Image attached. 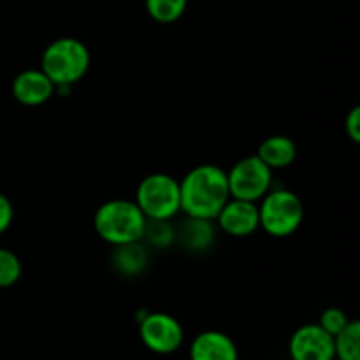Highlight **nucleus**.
Here are the masks:
<instances>
[{
	"instance_id": "obj_1",
	"label": "nucleus",
	"mask_w": 360,
	"mask_h": 360,
	"mask_svg": "<svg viewBox=\"0 0 360 360\" xmlns=\"http://www.w3.org/2000/svg\"><path fill=\"white\" fill-rule=\"evenodd\" d=\"M229 199L227 171L220 165H195L179 179V202L185 217L214 220Z\"/></svg>"
},
{
	"instance_id": "obj_2",
	"label": "nucleus",
	"mask_w": 360,
	"mask_h": 360,
	"mask_svg": "<svg viewBox=\"0 0 360 360\" xmlns=\"http://www.w3.org/2000/svg\"><path fill=\"white\" fill-rule=\"evenodd\" d=\"M146 217L130 199L102 202L94 214V229L98 238L112 248L127 243L143 241Z\"/></svg>"
},
{
	"instance_id": "obj_3",
	"label": "nucleus",
	"mask_w": 360,
	"mask_h": 360,
	"mask_svg": "<svg viewBox=\"0 0 360 360\" xmlns=\"http://www.w3.org/2000/svg\"><path fill=\"white\" fill-rule=\"evenodd\" d=\"M91 65V53L81 39L58 37L49 42L41 56V69L55 86H74Z\"/></svg>"
},
{
	"instance_id": "obj_4",
	"label": "nucleus",
	"mask_w": 360,
	"mask_h": 360,
	"mask_svg": "<svg viewBox=\"0 0 360 360\" xmlns=\"http://www.w3.org/2000/svg\"><path fill=\"white\" fill-rule=\"evenodd\" d=\"M260 229L271 238H290L304 221V204L288 188H273L259 200Z\"/></svg>"
},
{
	"instance_id": "obj_5",
	"label": "nucleus",
	"mask_w": 360,
	"mask_h": 360,
	"mask_svg": "<svg viewBox=\"0 0 360 360\" xmlns=\"http://www.w3.org/2000/svg\"><path fill=\"white\" fill-rule=\"evenodd\" d=\"M134 202L139 206L146 220H172L181 213L179 179L165 172L144 176L136 188Z\"/></svg>"
},
{
	"instance_id": "obj_6",
	"label": "nucleus",
	"mask_w": 360,
	"mask_h": 360,
	"mask_svg": "<svg viewBox=\"0 0 360 360\" xmlns=\"http://www.w3.org/2000/svg\"><path fill=\"white\" fill-rule=\"evenodd\" d=\"M273 176L274 171H271L257 155L241 158L227 171L231 197L259 202L274 186Z\"/></svg>"
},
{
	"instance_id": "obj_7",
	"label": "nucleus",
	"mask_w": 360,
	"mask_h": 360,
	"mask_svg": "<svg viewBox=\"0 0 360 360\" xmlns=\"http://www.w3.org/2000/svg\"><path fill=\"white\" fill-rule=\"evenodd\" d=\"M139 322V338L144 347L158 355H169L179 350L185 330L178 319L169 313L146 311Z\"/></svg>"
},
{
	"instance_id": "obj_8",
	"label": "nucleus",
	"mask_w": 360,
	"mask_h": 360,
	"mask_svg": "<svg viewBox=\"0 0 360 360\" xmlns=\"http://www.w3.org/2000/svg\"><path fill=\"white\" fill-rule=\"evenodd\" d=\"M214 224L232 238H250L260 229L259 202L231 197L214 218Z\"/></svg>"
},
{
	"instance_id": "obj_9",
	"label": "nucleus",
	"mask_w": 360,
	"mask_h": 360,
	"mask_svg": "<svg viewBox=\"0 0 360 360\" xmlns=\"http://www.w3.org/2000/svg\"><path fill=\"white\" fill-rule=\"evenodd\" d=\"M292 360H334V338L319 323L299 327L288 343Z\"/></svg>"
},
{
	"instance_id": "obj_10",
	"label": "nucleus",
	"mask_w": 360,
	"mask_h": 360,
	"mask_svg": "<svg viewBox=\"0 0 360 360\" xmlns=\"http://www.w3.org/2000/svg\"><path fill=\"white\" fill-rule=\"evenodd\" d=\"M11 91L21 105L39 108L55 97V83L42 72V69H25L16 74Z\"/></svg>"
},
{
	"instance_id": "obj_11",
	"label": "nucleus",
	"mask_w": 360,
	"mask_h": 360,
	"mask_svg": "<svg viewBox=\"0 0 360 360\" xmlns=\"http://www.w3.org/2000/svg\"><path fill=\"white\" fill-rule=\"evenodd\" d=\"M190 360H239L234 340L220 330H204L190 345Z\"/></svg>"
},
{
	"instance_id": "obj_12",
	"label": "nucleus",
	"mask_w": 360,
	"mask_h": 360,
	"mask_svg": "<svg viewBox=\"0 0 360 360\" xmlns=\"http://www.w3.org/2000/svg\"><path fill=\"white\" fill-rule=\"evenodd\" d=\"M214 236H217L214 220L186 217L176 231V241L181 243L183 248L190 252H206L214 243Z\"/></svg>"
},
{
	"instance_id": "obj_13",
	"label": "nucleus",
	"mask_w": 360,
	"mask_h": 360,
	"mask_svg": "<svg viewBox=\"0 0 360 360\" xmlns=\"http://www.w3.org/2000/svg\"><path fill=\"white\" fill-rule=\"evenodd\" d=\"M255 155L271 171H281L295 162L297 146L288 136H271L259 144Z\"/></svg>"
},
{
	"instance_id": "obj_14",
	"label": "nucleus",
	"mask_w": 360,
	"mask_h": 360,
	"mask_svg": "<svg viewBox=\"0 0 360 360\" xmlns=\"http://www.w3.org/2000/svg\"><path fill=\"white\" fill-rule=\"evenodd\" d=\"M111 262L116 273H120L122 276H139L150 264V252L143 241L127 243V245L115 246Z\"/></svg>"
},
{
	"instance_id": "obj_15",
	"label": "nucleus",
	"mask_w": 360,
	"mask_h": 360,
	"mask_svg": "<svg viewBox=\"0 0 360 360\" xmlns=\"http://www.w3.org/2000/svg\"><path fill=\"white\" fill-rule=\"evenodd\" d=\"M334 360H360L359 320H350L345 329L334 336Z\"/></svg>"
},
{
	"instance_id": "obj_16",
	"label": "nucleus",
	"mask_w": 360,
	"mask_h": 360,
	"mask_svg": "<svg viewBox=\"0 0 360 360\" xmlns=\"http://www.w3.org/2000/svg\"><path fill=\"white\" fill-rule=\"evenodd\" d=\"M188 0H144L148 16L162 25H171L181 20L186 13Z\"/></svg>"
},
{
	"instance_id": "obj_17",
	"label": "nucleus",
	"mask_w": 360,
	"mask_h": 360,
	"mask_svg": "<svg viewBox=\"0 0 360 360\" xmlns=\"http://www.w3.org/2000/svg\"><path fill=\"white\" fill-rule=\"evenodd\" d=\"M143 243L151 248H169L176 243V227L171 220H146Z\"/></svg>"
},
{
	"instance_id": "obj_18",
	"label": "nucleus",
	"mask_w": 360,
	"mask_h": 360,
	"mask_svg": "<svg viewBox=\"0 0 360 360\" xmlns=\"http://www.w3.org/2000/svg\"><path fill=\"white\" fill-rule=\"evenodd\" d=\"M23 264L20 257L9 248H0V288H9L20 281Z\"/></svg>"
},
{
	"instance_id": "obj_19",
	"label": "nucleus",
	"mask_w": 360,
	"mask_h": 360,
	"mask_svg": "<svg viewBox=\"0 0 360 360\" xmlns=\"http://www.w3.org/2000/svg\"><path fill=\"white\" fill-rule=\"evenodd\" d=\"M348 322H350V319H348V315L343 311V309L327 308L326 311L320 315L319 326L322 327L327 334H330V336L334 338L336 334H340L341 330L345 329V326H347Z\"/></svg>"
},
{
	"instance_id": "obj_20",
	"label": "nucleus",
	"mask_w": 360,
	"mask_h": 360,
	"mask_svg": "<svg viewBox=\"0 0 360 360\" xmlns=\"http://www.w3.org/2000/svg\"><path fill=\"white\" fill-rule=\"evenodd\" d=\"M14 220V207L9 197L0 192V236L13 225Z\"/></svg>"
},
{
	"instance_id": "obj_21",
	"label": "nucleus",
	"mask_w": 360,
	"mask_h": 360,
	"mask_svg": "<svg viewBox=\"0 0 360 360\" xmlns=\"http://www.w3.org/2000/svg\"><path fill=\"white\" fill-rule=\"evenodd\" d=\"M345 130H347V136L350 137L354 143H360V108L350 109V112L345 118Z\"/></svg>"
}]
</instances>
